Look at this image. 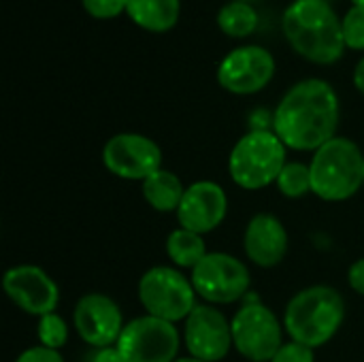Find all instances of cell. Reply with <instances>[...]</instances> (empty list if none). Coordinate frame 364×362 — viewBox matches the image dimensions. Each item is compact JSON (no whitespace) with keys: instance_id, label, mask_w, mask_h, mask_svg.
<instances>
[{"instance_id":"1","label":"cell","mask_w":364,"mask_h":362,"mask_svg":"<svg viewBox=\"0 0 364 362\" xmlns=\"http://www.w3.org/2000/svg\"><path fill=\"white\" fill-rule=\"evenodd\" d=\"M339 98L324 79H303L292 85L273 113V132L296 151H318L337 134Z\"/></svg>"},{"instance_id":"2","label":"cell","mask_w":364,"mask_h":362,"mask_svg":"<svg viewBox=\"0 0 364 362\" xmlns=\"http://www.w3.org/2000/svg\"><path fill=\"white\" fill-rule=\"evenodd\" d=\"M292 49L314 64H335L343 51V26L328 0H294L282 17Z\"/></svg>"},{"instance_id":"3","label":"cell","mask_w":364,"mask_h":362,"mask_svg":"<svg viewBox=\"0 0 364 362\" xmlns=\"http://www.w3.org/2000/svg\"><path fill=\"white\" fill-rule=\"evenodd\" d=\"M346 305L331 286H311L294 294L284 314V329L292 341L311 350L328 344L341 329Z\"/></svg>"},{"instance_id":"4","label":"cell","mask_w":364,"mask_h":362,"mask_svg":"<svg viewBox=\"0 0 364 362\" xmlns=\"http://www.w3.org/2000/svg\"><path fill=\"white\" fill-rule=\"evenodd\" d=\"M309 171L311 192L331 203L352 198L364 186L363 151L346 137H335L322 145L314 154Z\"/></svg>"},{"instance_id":"5","label":"cell","mask_w":364,"mask_h":362,"mask_svg":"<svg viewBox=\"0 0 364 362\" xmlns=\"http://www.w3.org/2000/svg\"><path fill=\"white\" fill-rule=\"evenodd\" d=\"M286 164V145L273 130H250L237 141L228 158L232 181L245 190L271 186Z\"/></svg>"},{"instance_id":"6","label":"cell","mask_w":364,"mask_h":362,"mask_svg":"<svg viewBox=\"0 0 364 362\" xmlns=\"http://www.w3.org/2000/svg\"><path fill=\"white\" fill-rule=\"evenodd\" d=\"M139 299L147 316L164 322H181L196 309V290L192 282L171 267H154L139 282Z\"/></svg>"},{"instance_id":"7","label":"cell","mask_w":364,"mask_h":362,"mask_svg":"<svg viewBox=\"0 0 364 362\" xmlns=\"http://www.w3.org/2000/svg\"><path fill=\"white\" fill-rule=\"evenodd\" d=\"M190 282L196 294L205 301L230 305L247 294L252 277L239 258L224 252H211L192 269Z\"/></svg>"},{"instance_id":"8","label":"cell","mask_w":364,"mask_h":362,"mask_svg":"<svg viewBox=\"0 0 364 362\" xmlns=\"http://www.w3.org/2000/svg\"><path fill=\"white\" fill-rule=\"evenodd\" d=\"M230 329L232 346L241 356L252 362H271L284 346L279 320L258 301L243 305L235 314Z\"/></svg>"},{"instance_id":"9","label":"cell","mask_w":364,"mask_h":362,"mask_svg":"<svg viewBox=\"0 0 364 362\" xmlns=\"http://www.w3.org/2000/svg\"><path fill=\"white\" fill-rule=\"evenodd\" d=\"M117 350L126 362H175L179 333L171 322L143 316L124 326Z\"/></svg>"},{"instance_id":"10","label":"cell","mask_w":364,"mask_h":362,"mask_svg":"<svg viewBox=\"0 0 364 362\" xmlns=\"http://www.w3.org/2000/svg\"><path fill=\"white\" fill-rule=\"evenodd\" d=\"M275 75V58L260 45L232 49L218 66V83L239 96L264 90Z\"/></svg>"},{"instance_id":"11","label":"cell","mask_w":364,"mask_h":362,"mask_svg":"<svg viewBox=\"0 0 364 362\" xmlns=\"http://www.w3.org/2000/svg\"><path fill=\"white\" fill-rule=\"evenodd\" d=\"M102 162L119 179L130 181H145L149 175L160 171L162 166V151L160 147L134 132H122L107 141L102 149Z\"/></svg>"},{"instance_id":"12","label":"cell","mask_w":364,"mask_h":362,"mask_svg":"<svg viewBox=\"0 0 364 362\" xmlns=\"http://www.w3.org/2000/svg\"><path fill=\"white\" fill-rule=\"evenodd\" d=\"M2 288L6 297L30 316L53 314L60 303V290L55 282L34 265L11 267L2 277Z\"/></svg>"},{"instance_id":"13","label":"cell","mask_w":364,"mask_h":362,"mask_svg":"<svg viewBox=\"0 0 364 362\" xmlns=\"http://www.w3.org/2000/svg\"><path fill=\"white\" fill-rule=\"evenodd\" d=\"M183 339L190 356L203 362H218L230 352L232 329L220 309L211 305H196L186 320Z\"/></svg>"},{"instance_id":"14","label":"cell","mask_w":364,"mask_h":362,"mask_svg":"<svg viewBox=\"0 0 364 362\" xmlns=\"http://www.w3.org/2000/svg\"><path fill=\"white\" fill-rule=\"evenodd\" d=\"M75 329L79 337L92 348H111L119 341L124 331V316L117 303L100 292H92L79 299L75 305Z\"/></svg>"},{"instance_id":"15","label":"cell","mask_w":364,"mask_h":362,"mask_svg":"<svg viewBox=\"0 0 364 362\" xmlns=\"http://www.w3.org/2000/svg\"><path fill=\"white\" fill-rule=\"evenodd\" d=\"M228 211V198L222 186L215 181H196L186 188L181 205L177 209V220L181 228L196 235H207L215 230Z\"/></svg>"},{"instance_id":"16","label":"cell","mask_w":364,"mask_h":362,"mask_svg":"<svg viewBox=\"0 0 364 362\" xmlns=\"http://www.w3.org/2000/svg\"><path fill=\"white\" fill-rule=\"evenodd\" d=\"M245 254L258 267L271 269L288 254V233L271 213H258L250 220L243 237Z\"/></svg>"},{"instance_id":"17","label":"cell","mask_w":364,"mask_h":362,"mask_svg":"<svg viewBox=\"0 0 364 362\" xmlns=\"http://www.w3.org/2000/svg\"><path fill=\"white\" fill-rule=\"evenodd\" d=\"M179 0H126L128 17L143 30L162 34L175 28L179 19Z\"/></svg>"},{"instance_id":"18","label":"cell","mask_w":364,"mask_h":362,"mask_svg":"<svg viewBox=\"0 0 364 362\" xmlns=\"http://www.w3.org/2000/svg\"><path fill=\"white\" fill-rule=\"evenodd\" d=\"M186 194V188L181 183V179L171 173V171H156L154 175H149L143 181V196L149 203V207H154L156 211L162 213H171L177 211L181 205V198Z\"/></svg>"},{"instance_id":"19","label":"cell","mask_w":364,"mask_h":362,"mask_svg":"<svg viewBox=\"0 0 364 362\" xmlns=\"http://www.w3.org/2000/svg\"><path fill=\"white\" fill-rule=\"evenodd\" d=\"M218 28L232 38H245L258 28V13L247 2L230 0L218 11Z\"/></svg>"},{"instance_id":"20","label":"cell","mask_w":364,"mask_h":362,"mask_svg":"<svg viewBox=\"0 0 364 362\" xmlns=\"http://www.w3.org/2000/svg\"><path fill=\"white\" fill-rule=\"evenodd\" d=\"M166 254L175 265L183 269H194L209 252L205 247L203 235H196L186 228H177L166 239Z\"/></svg>"},{"instance_id":"21","label":"cell","mask_w":364,"mask_h":362,"mask_svg":"<svg viewBox=\"0 0 364 362\" xmlns=\"http://www.w3.org/2000/svg\"><path fill=\"white\" fill-rule=\"evenodd\" d=\"M277 188L288 198H301L311 192V171L307 164L288 162L277 177Z\"/></svg>"},{"instance_id":"22","label":"cell","mask_w":364,"mask_h":362,"mask_svg":"<svg viewBox=\"0 0 364 362\" xmlns=\"http://www.w3.org/2000/svg\"><path fill=\"white\" fill-rule=\"evenodd\" d=\"M66 339H68V326L55 312L38 320V341L43 348L60 350L66 344Z\"/></svg>"},{"instance_id":"23","label":"cell","mask_w":364,"mask_h":362,"mask_svg":"<svg viewBox=\"0 0 364 362\" xmlns=\"http://www.w3.org/2000/svg\"><path fill=\"white\" fill-rule=\"evenodd\" d=\"M341 26L346 47L354 51H364V6L352 4V9L341 19Z\"/></svg>"},{"instance_id":"24","label":"cell","mask_w":364,"mask_h":362,"mask_svg":"<svg viewBox=\"0 0 364 362\" xmlns=\"http://www.w3.org/2000/svg\"><path fill=\"white\" fill-rule=\"evenodd\" d=\"M81 4L96 19H113L126 13V0H81Z\"/></svg>"},{"instance_id":"25","label":"cell","mask_w":364,"mask_h":362,"mask_svg":"<svg viewBox=\"0 0 364 362\" xmlns=\"http://www.w3.org/2000/svg\"><path fill=\"white\" fill-rule=\"evenodd\" d=\"M271 362H314V350L303 344L290 341L279 348Z\"/></svg>"},{"instance_id":"26","label":"cell","mask_w":364,"mask_h":362,"mask_svg":"<svg viewBox=\"0 0 364 362\" xmlns=\"http://www.w3.org/2000/svg\"><path fill=\"white\" fill-rule=\"evenodd\" d=\"M15 362H64L58 350H49L43 346L36 348H28L26 352L19 354V358Z\"/></svg>"},{"instance_id":"27","label":"cell","mask_w":364,"mask_h":362,"mask_svg":"<svg viewBox=\"0 0 364 362\" xmlns=\"http://www.w3.org/2000/svg\"><path fill=\"white\" fill-rule=\"evenodd\" d=\"M348 282H350V286H352L354 292H358V294H363L364 297V258L356 260V262L350 267Z\"/></svg>"},{"instance_id":"28","label":"cell","mask_w":364,"mask_h":362,"mask_svg":"<svg viewBox=\"0 0 364 362\" xmlns=\"http://www.w3.org/2000/svg\"><path fill=\"white\" fill-rule=\"evenodd\" d=\"M92 362H126L124 361V356L119 354V350H117V346L113 348H100L94 356H92Z\"/></svg>"},{"instance_id":"29","label":"cell","mask_w":364,"mask_h":362,"mask_svg":"<svg viewBox=\"0 0 364 362\" xmlns=\"http://www.w3.org/2000/svg\"><path fill=\"white\" fill-rule=\"evenodd\" d=\"M354 85H356V90L364 94V58L356 64V68H354Z\"/></svg>"},{"instance_id":"30","label":"cell","mask_w":364,"mask_h":362,"mask_svg":"<svg viewBox=\"0 0 364 362\" xmlns=\"http://www.w3.org/2000/svg\"><path fill=\"white\" fill-rule=\"evenodd\" d=\"M175 362H203V361H198V358H194V356H186V358H177Z\"/></svg>"},{"instance_id":"31","label":"cell","mask_w":364,"mask_h":362,"mask_svg":"<svg viewBox=\"0 0 364 362\" xmlns=\"http://www.w3.org/2000/svg\"><path fill=\"white\" fill-rule=\"evenodd\" d=\"M352 4H356V6H364V0H352Z\"/></svg>"},{"instance_id":"32","label":"cell","mask_w":364,"mask_h":362,"mask_svg":"<svg viewBox=\"0 0 364 362\" xmlns=\"http://www.w3.org/2000/svg\"><path fill=\"white\" fill-rule=\"evenodd\" d=\"M237 2H247V4H252V2H258V0H237Z\"/></svg>"}]
</instances>
